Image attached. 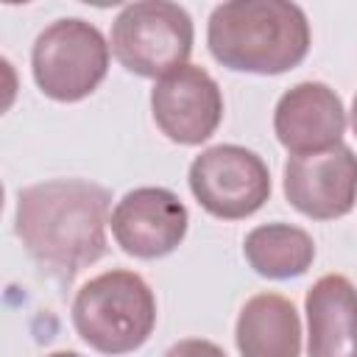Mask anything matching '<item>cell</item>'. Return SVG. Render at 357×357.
<instances>
[{"label": "cell", "instance_id": "6da1fadb", "mask_svg": "<svg viewBox=\"0 0 357 357\" xmlns=\"http://www.w3.org/2000/svg\"><path fill=\"white\" fill-rule=\"evenodd\" d=\"M112 192L89 178H47L17 192L14 231L28 257L56 276L73 282L106 254Z\"/></svg>", "mask_w": 357, "mask_h": 357}, {"label": "cell", "instance_id": "7a4b0ae2", "mask_svg": "<svg viewBox=\"0 0 357 357\" xmlns=\"http://www.w3.org/2000/svg\"><path fill=\"white\" fill-rule=\"evenodd\" d=\"M206 45L226 70L282 75L307 59L312 33L304 8L290 0H229L212 8Z\"/></svg>", "mask_w": 357, "mask_h": 357}, {"label": "cell", "instance_id": "3957f363", "mask_svg": "<svg viewBox=\"0 0 357 357\" xmlns=\"http://www.w3.org/2000/svg\"><path fill=\"white\" fill-rule=\"evenodd\" d=\"M78 337L109 357L137 351L156 326V298L148 282L126 268L92 276L70 310Z\"/></svg>", "mask_w": 357, "mask_h": 357}, {"label": "cell", "instance_id": "277c9868", "mask_svg": "<svg viewBox=\"0 0 357 357\" xmlns=\"http://www.w3.org/2000/svg\"><path fill=\"white\" fill-rule=\"evenodd\" d=\"M195 42L192 17L167 0L128 3L112 22V56L139 78H162L187 64Z\"/></svg>", "mask_w": 357, "mask_h": 357}, {"label": "cell", "instance_id": "5b68a950", "mask_svg": "<svg viewBox=\"0 0 357 357\" xmlns=\"http://www.w3.org/2000/svg\"><path fill=\"white\" fill-rule=\"evenodd\" d=\"M112 47L98 25L81 17L50 22L31 47V73L42 95L75 103L92 95L109 73Z\"/></svg>", "mask_w": 357, "mask_h": 357}, {"label": "cell", "instance_id": "8992f818", "mask_svg": "<svg viewBox=\"0 0 357 357\" xmlns=\"http://www.w3.org/2000/svg\"><path fill=\"white\" fill-rule=\"evenodd\" d=\"M195 201L220 220H243L271 198V173L259 153L243 145H212L201 151L187 170Z\"/></svg>", "mask_w": 357, "mask_h": 357}, {"label": "cell", "instance_id": "52a82bcc", "mask_svg": "<svg viewBox=\"0 0 357 357\" xmlns=\"http://www.w3.org/2000/svg\"><path fill=\"white\" fill-rule=\"evenodd\" d=\"M151 114L170 142L201 145L223 120V92L204 67L187 61L153 84Z\"/></svg>", "mask_w": 357, "mask_h": 357}, {"label": "cell", "instance_id": "ba28073f", "mask_svg": "<svg viewBox=\"0 0 357 357\" xmlns=\"http://www.w3.org/2000/svg\"><path fill=\"white\" fill-rule=\"evenodd\" d=\"M114 243L137 259H159L173 254L190 226V212L167 187L128 190L109 218Z\"/></svg>", "mask_w": 357, "mask_h": 357}, {"label": "cell", "instance_id": "9c48e42d", "mask_svg": "<svg viewBox=\"0 0 357 357\" xmlns=\"http://www.w3.org/2000/svg\"><path fill=\"white\" fill-rule=\"evenodd\" d=\"M284 198L312 220H335L357 204V153L335 145L321 153L287 156L282 176Z\"/></svg>", "mask_w": 357, "mask_h": 357}, {"label": "cell", "instance_id": "30bf717a", "mask_svg": "<svg viewBox=\"0 0 357 357\" xmlns=\"http://www.w3.org/2000/svg\"><path fill=\"white\" fill-rule=\"evenodd\" d=\"M346 109L340 95L324 81H298L290 86L273 109L276 139L290 156L321 153L343 142Z\"/></svg>", "mask_w": 357, "mask_h": 357}, {"label": "cell", "instance_id": "8fae6325", "mask_svg": "<svg viewBox=\"0 0 357 357\" xmlns=\"http://www.w3.org/2000/svg\"><path fill=\"white\" fill-rule=\"evenodd\" d=\"M307 357H357V287L343 273L321 276L304 296Z\"/></svg>", "mask_w": 357, "mask_h": 357}, {"label": "cell", "instance_id": "7c38bea8", "mask_svg": "<svg viewBox=\"0 0 357 357\" xmlns=\"http://www.w3.org/2000/svg\"><path fill=\"white\" fill-rule=\"evenodd\" d=\"M234 343L240 357H301V318L279 293L251 296L237 315Z\"/></svg>", "mask_w": 357, "mask_h": 357}, {"label": "cell", "instance_id": "4fadbf2b", "mask_svg": "<svg viewBox=\"0 0 357 357\" xmlns=\"http://www.w3.org/2000/svg\"><path fill=\"white\" fill-rule=\"evenodd\" d=\"M243 257L262 279L284 282L310 271L315 259L312 237L293 223H262L243 240Z\"/></svg>", "mask_w": 357, "mask_h": 357}, {"label": "cell", "instance_id": "5bb4252c", "mask_svg": "<svg viewBox=\"0 0 357 357\" xmlns=\"http://www.w3.org/2000/svg\"><path fill=\"white\" fill-rule=\"evenodd\" d=\"M162 357H229L218 343L204 340V337H184L173 343Z\"/></svg>", "mask_w": 357, "mask_h": 357}, {"label": "cell", "instance_id": "9a60e30c", "mask_svg": "<svg viewBox=\"0 0 357 357\" xmlns=\"http://www.w3.org/2000/svg\"><path fill=\"white\" fill-rule=\"evenodd\" d=\"M349 123H351V131H354V137H357V95H354V100H351V112H349Z\"/></svg>", "mask_w": 357, "mask_h": 357}, {"label": "cell", "instance_id": "2e32d148", "mask_svg": "<svg viewBox=\"0 0 357 357\" xmlns=\"http://www.w3.org/2000/svg\"><path fill=\"white\" fill-rule=\"evenodd\" d=\"M45 357H81L78 351H50V354H45Z\"/></svg>", "mask_w": 357, "mask_h": 357}]
</instances>
